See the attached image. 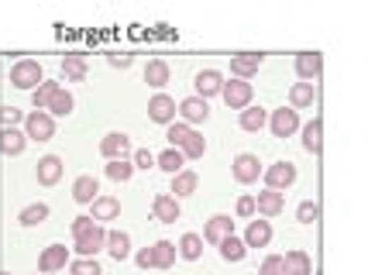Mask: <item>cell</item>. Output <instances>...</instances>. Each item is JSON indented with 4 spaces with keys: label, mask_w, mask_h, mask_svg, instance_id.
I'll return each instance as SVG.
<instances>
[{
    "label": "cell",
    "mask_w": 368,
    "mask_h": 275,
    "mask_svg": "<svg viewBox=\"0 0 368 275\" xmlns=\"http://www.w3.org/2000/svg\"><path fill=\"white\" fill-rule=\"evenodd\" d=\"M42 80H45V73H42L38 59H18L11 66V86H18V90H35Z\"/></svg>",
    "instance_id": "6da1fadb"
},
{
    "label": "cell",
    "mask_w": 368,
    "mask_h": 275,
    "mask_svg": "<svg viewBox=\"0 0 368 275\" xmlns=\"http://www.w3.org/2000/svg\"><path fill=\"white\" fill-rule=\"evenodd\" d=\"M25 135L28 141H52L55 138V117L49 110H31L25 117Z\"/></svg>",
    "instance_id": "7a4b0ae2"
},
{
    "label": "cell",
    "mask_w": 368,
    "mask_h": 275,
    "mask_svg": "<svg viewBox=\"0 0 368 275\" xmlns=\"http://www.w3.org/2000/svg\"><path fill=\"white\" fill-rule=\"evenodd\" d=\"M220 97H224V104L231 110H244L248 104H251V97H255V90H251V82L248 80H231V82H224L220 86Z\"/></svg>",
    "instance_id": "3957f363"
},
{
    "label": "cell",
    "mask_w": 368,
    "mask_h": 275,
    "mask_svg": "<svg viewBox=\"0 0 368 275\" xmlns=\"http://www.w3.org/2000/svg\"><path fill=\"white\" fill-rule=\"evenodd\" d=\"M268 128L275 138H290L299 131V110L296 107H279L268 114Z\"/></svg>",
    "instance_id": "277c9868"
},
{
    "label": "cell",
    "mask_w": 368,
    "mask_h": 275,
    "mask_svg": "<svg viewBox=\"0 0 368 275\" xmlns=\"http://www.w3.org/2000/svg\"><path fill=\"white\" fill-rule=\"evenodd\" d=\"M107 231L100 224H90L83 234H76V255L79 258H97V251H104Z\"/></svg>",
    "instance_id": "5b68a950"
},
{
    "label": "cell",
    "mask_w": 368,
    "mask_h": 275,
    "mask_svg": "<svg viewBox=\"0 0 368 275\" xmlns=\"http://www.w3.org/2000/svg\"><path fill=\"white\" fill-rule=\"evenodd\" d=\"M262 176H265V186L268 190H290L292 183H296V165L292 162H275V165H268V169H262Z\"/></svg>",
    "instance_id": "8992f818"
},
{
    "label": "cell",
    "mask_w": 368,
    "mask_h": 275,
    "mask_svg": "<svg viewBox=\"0 0 368 275\" xmlns=\"http://www.w3.org/2000/svg\"><path fill=\"white\" fill-rule=\"evenodd\" d=\"M231 172H235V179L241 186H251V183H259V176H262V162H259V155H237L235 162H231Z\"/></svg>",
    "instance_id": "52a82bcc"
},
{
    "label": "cell",
    "mask_w": 368,
    "mask_h": 275,
    "mask_svg": "<svg viewBox=\"0 0 368 275\" xmlns=\"http://www.w3.org/2000/svg\"><path fill=\"white\" fill-rule=\"evenodd\" d=\"M66 265H69V248L66 245H49L38 255V272H45V275L62 272Z\"/></svg>",
    "instance_id": "ba28073f"
},
{
    "label": "cell",
    "mask_w": 368,
    "mask_h": 275,
    "mask_svg": "<svg viewBox=\"0 0 368 275\" xmlns=\"http://www.w3.org/2000/svg\"><path fill=\"white\" fill-rule=\"evenodd\" d=\"M131 138L128 135H121V131H110V135L100 141V155H104L107 162L110 159H131Z\"/></svg>",
    "instance_id": "9c48e42d"
},
{
    "label": "cell",
    "mask_w": 368,
    "mask_h": 275,
    "mask_svg": "<svg viewBox=\"0 0 368 275\" xmlns=\"http://www.w3.org/2000/svg\"><path fill=\"white\" fill-rule=\"evenodd\" d=\"M176 114H183V124H203V121L210 117V104L193 93V97H186L183 104L176 107Z\"/></svg>",
    "instance_id": "30bf717a"
},
{
    "label": "cell",
    "mask_w": 368,
    "mask_h": 275,
    "mask_svg": "<svg viewBox=\"0 0 368 275\" xmlns=\"http://www.w3.org/2000/svg\"><path fill=\"white\" fill-rule=\"evenodd\" d=\"M152 214H155V220H162V224H176V220L183 217L179 200L169 196V192H158L155 200H152Z\"/></svg>",
    "instance_id": "8fae6325"
},
{
    "label": "cell",
    "mask_w": 368,
    "mask_h": 275,
    "mask_svg": "<svg viewBox=\"0 0 368 275\" xmlns=\"http://www.w3.org/2000/svg\"><path fill=\"white\" fill-rule=\"evenodd\" d=\"M148 117H152L155 124H172V121H176V100L165 97V93H155V97L148 100Z\"/></svg>",
    "instance_id": "7c38bea8"
},
{
    "label": "cell",
    "mask_w": 368,
    "mask_h": 275,
    "mask_svg": "<svg viewBox=\"0 0 368 275\" xmlns=\"http://www.w3.org/2000/svg\"><path fill=\"white\" fill-rule=\"evenodd\" d=\"M235 234V220L227 217V214H217V217L207 220V227H203V241H210V245H220L224 238H231Z\"/></svg>",
    "instance_id": "4fadbf2b"
},
{
    "label": "cell",
    "mask_w": 368,
    "mask_h": 275,
    "mask_svg": "<svg viewBox=\"0 0 368 275\" xmlns=\"http://www.w3.org/2000/svg\"><path fill=\"white\" fill-rule=\"evenodd\" d=\"M320 73H324V59L316 52H299L296 55V76L303 82H314L320 80Z\"/></svg>",
    "instance_id": "5bb4252c"
},
{
    "label": "cell",
    "mask_w": 368,
    "mask_h": 275,
    "mask_svg": "<svg viewBox=\"0 0 368 275\" xmlns=\"http://www.w3.org/2000/svg\"><path fill=\"white\" fill-rule=\"evenodd\" d=\"M35 176H38L42 186H55V183L62 179V159H59V155H45V159H38Z\"/></svg>",
    "instance_id": "9a60e30c"
},
{
    "label": "cell",
    "mask_w": 368,
    "mask_h": 275,
    "mask_svg": "<svg viewBox=\"0 0 368 275\" xmlns=\"http://www.w3.org/2000/svg\"><path fill=\"white\" fill-rule=\"evenodd\" d=\"M283 275H314V265H310V255L292 248L283 255Z\"/></svg>",
    "instance_id": "2e32d148"
},
{
    "label": "cell",
    "mask_w": 368,
    "mask_h": 275,
    "mask_svg": "<svg viewBox=\"0 0 368 275\" xmlns=\"http://www.w3.org/2000/svg\"><path fill=\"white\" fill-rule=\"evenodd\" d=\"M90 217L97 220H117L121 217V200L117 196H97L93 203H90Z\"/></svg>",
    "instance_id": "e0dca14e"
},
{
    "label": "cell",
    "mask_w": 368,
    "mask_h": 275,
    "mask_svg": "<svg viewBox=\"0 0 368 275\" xmlns=\"http://www.w3.org/2000/svg\"><path fill=\"white\" fill-rule=\"evenodd\" d=\"M283 207H286V200H283V192L279 190H265V192L255 196V210H259L262 217H279Z\"/></svg>",
    "instance_id": "ac0fdd59"
},
{
    "label": "cell",
    "mask_w": 368,
    "mask_h": 275,
    "mask_svg": "<svg viewBox=\"0 0 368 275\" xmlns=\"http://www.w3.org/2000/svg\"><path fill=\"white\" fill-rule=\"evenodd\" d=\"M193 86H196V97H217L220 93V86H224V76L217 73V69H203V73H196V80H193Z\"/></svg>",
    "instance_id": "d6986e66"
},
{
    "label": "cell",
    "mask_w": 368,
    "mask_h": 275,
    "mask_svg": "<svg viewBox=\"0 0 368 275\" xmlns=\"http://www.w3.org/2000/svg\"><path fill=\"white\" fill-rule=\"evenodd\" d=\"M259 66H262V55H259V52H241V55L231 59V73H235L237 80L255 76V73H259Z\"/></svg>",
    "instance_id": "ffe728a7"
},
{
    "label": "cell",
    "mask_w": 368,
    "mask_h": 275,
    "mask_svg": "<svg viewBox=\"0 0 368 275\" xmlns=\"http://www.w3.org/2000/svg\"><path fill=\"white\" fill-rule=\"evenodd\" d=\"M97 196H100V183H97L93 176H79L76 183H73V200H76V203L90 207Z\"/></svg>",
    "instance_id": "44dd1931"
},
{
    "label": "cell",
    "mask_w": 368,
    "mask_h": 275,
    "mask_svg": "<svg viewBox=\"0 0 368 275\" xmlns=\"http://www.w3.org/2000/svg\"><path fill=\"white\" fill-rule=\"evenodd\" d=\"M28 145V135L18 128H0V152L4 155H21Z\"/></svg>",
    "instance_id": "7402d4cb"
},
{
    "label": "cell",
    "mask_w": 368,
    "mask_h": 275,
    "mask_svg": "<svg viewBox=\"0 0 368 275\" xmlns=\"http://www.w3.org/2000/svg\"><path fill=\"white\" fill-rule=\"evenodd\" d=\"M272 241V224L268 220H251L248 231H244V245L248 248H265Z\"/></svg>",
    "instance_id": "603a6c76"
},
{
    "label": "cell",
    "mask_w": 368,
    "mask_h": 275,
    "mask_svg": "<svg viewBox=\"0 0 368 275\" xmlns=\"http://www.w3.org/2000/svg\"><path fill=\"white\" fill-rule=\"evenodd\" d=\"M104 248L110 251V258H117V262H124L128 255H131V238L124 234V231H107V241Z\"/></svg>",
    "instance_id": "cb8c5ba5"
},
{
    "label": "cell",
    "mask_w": 368,
    "mask_h": 275,
    "mask_svg": "<svg viewBox=\"0 0 368 275\" xmlns=\"http://www.w3.org/2000/svg\"><path fill=\"white\" fill-rule=\"evenodd\" d=\"M237 124H241V131H251V135H259L265 124H268V114H265L262 107H251V104H248V107L241 110V121H237Z\"/></svg>",
    "instance_id": "d4e9b609"
},
{
    "label": "cell",
    "mask_w": 368,
    "mask_h": 275,
    "mask_svg": "<svg viewBox=\"0 0 368 275\" xmlns=\"http://www.w3.org/2000/svg\"><path fill=\"white\" fill-rule=\"evenodd\" d=\"M176 245L172 241H155L152 245V269H172V262H176Z\"/></svg>",
    "instance_id": "484cf974"
},
{
    "label": "cell",
    "mask_w": 368,
    "mask_h": 275,
    "mask_svg": "<svg viewBox=\"0 0 368 275\" xmlns=\"http://www.w3.org/2000/svg\"><path fill=\"white\" fill-rule=\"evenodd\" d=\"M145 82H148L152 90H162V86L169 82V62H165V59H152V62L145 66Z\"/></svg>",
    "instance_id": "4316f807"
},
{
    "label": "cell",
    "mask_w": 368,
    "mask_h": 275,
    "mask_svg": "<svg viewBox=\"0 0 368 275\" xmlns=\"http://www.w3.org/2000/svg\"><path fill=\"white\" fill-rule=\"evenodd\" d=\"M314 100H316L314 82H292V90H290V104H292V107H296V110L314 107Z\"/></svg>",
    "instance_id": "83f0119b"
},
{
    "label": "cell",
    "mask_w": 368,
    "mask_h": 275,
    "mask_svg": "<svg viewBox=\"0 0 368 275\" xmlns=\"http://www.w3.org/2000/svg\"><path fill=\"white\" fill-rule=\"evenodd\" d=\"M155 165L162 169V172H169V176H176V172H183L186 169V159L179 148H165L162 155H155Z\"/></svg>",
    "instance_id": "f1b7e54d"
},
{
    "label": "cell",
    "mask_w": 368,
    "mask_h": 275,
    "mask_svg": "<svg viewBox=\"0 0 368 275\" xmlns=\"http://www.w3.org/2000/svg\"><path fill=\"white\" fill-rule=\"evenodd\" d=\"M45 220H49V203H28L25 210L18 214V224L21 227H38Z\"/></svg>",
    "instance_id": "f546056e"
},
{
    "label": "cell",
    "mask_w": 368,
    "mask_h": 275,
    "mask_svg": "<svg viewBox=\"0 0 368 275\" xmlns=\"http://www.w3.org/2000/svg\"><path fill=\"white\" fill-rule=\"evenodd\" d=\"M196 172H189V169H183V172H176L172 176V192H176V200H183V196H193L196 192Z\"/></svg>",
    "instance_id": "4dcf8cb0"
},
{
    "label": "cell",
    "mask_w": 368,
    "mask_h": 275,
    "mask_svg": "<svg viewBox=\"0 0 368 275\" xmlns=\"http://www.w3.org/2000/svg\"><path fill=\"white\" fill-rule=\"evenodd\" d=\"M176 251L183 255L186 262H196V258L203 255V238L189 231V234H183V238H179V245H176Z\"/></svg>",
    "instance_id": "1f68e13d"
},
{
    "label": "cell",
    "mask_w": 368,
    "mask_h": 275,
    "mask_svg": "<svg viewBox=\"0 0 368 275\" xmlns=\"http://www.w3.org/2000/svg\"><path fill=\"white\" fill-rule=\"evenodd\" d=\"M45 110H49L52 117H69V114H73V93L59 86V90H55V97L49 100V107H45Z\"/></svg>",
    "instance_id": "d6a6232c"
},
{
    "label": "cell",
    "mask_w": 368,
    "mask_h": 275,
    "mask_svg": "<svg viewBox=\"0 0 368 275\" xmlns=\"http://www.w3.org/2000/svg\"><path fill=\"white\" fill-rule=\"evenodd\" d=\"M86 59L83 55H66L62 59V73H66V80H73V82H83L86 80Z\"/></svg>",
    "instance_id": "836d02e7"
},
{
    "label": "cell",
    "mask_w": 368,
    "mask_h": 275,
    "mask_svg": "<svg viewBox=\"0 0 368 275\" xmlns=\"http://www.w3.org/2000/svg\"><path fill=\"white\" fill-rule=\"evenodd\" d=\"M217 248H220V258H224V262H241V258L248 255V245H244L241 238H235V234H231V238H224Z\"/></svg>",
    "instance_id": "e575fe53"
},
{
    "label": "cell",
    "mask_w": 368,
    "mask_h": 275,
    "mask_svg": "<svg viewBox=\"0 0 368 275\" xmlns=\"http://www.w3.org/2000/svg\"><path fill=\"white\" fill-rule=\"evenodd\" d=\"M104 172H107V179H114V183H128L134 176V165L131 159H110Z\"/></svg>",
    "instance_id": "d590c367"
},
{
    "label": "cell",
    "mask_w": 368,
    "mask_h": 275,
    "mask_svg": "<svg viewBox=\"0 0 368 275\" xmlns=\"http://www.w3.org/2000/svg\"><path fill=\"white\" fill-rule=\"evenodd\" d=\"M55 90H59V82L52 80H42L35 90H31V104H35V110H45L49 107V100L55 97Z\"/></svg>",
    "instance_id": "8d00e7d4"
},
{
    "label": "cell",
    "mask_w": 368,
    "mask_h": 275,
    "mask_svg": "<svg viewBox=\"0 0 368 275\" xmlns=\"http://www.w3.org/2000/svg\"><path fill=\"white\" fill-rule=\"evenodd\" d=\"M320 135H324V124H320V117H314V121L303 128V148H307L310 155H320Z\"/></svg>",
    "instance_id": "74e56055"
},
{
    "label": "cell",
    "mask_w": 368,
    "mask_h": 275,
    "mask_svg": "<svg viewBox=\"0 0 368 275\" xmlns=\"http://www.w3.org/2000/svg\"><path fill=\"white\" fill-rule=\"evenodd\" d=\"M179 152H183V159H203V152H207V138L196 135V131H189V138L179 145Z\"/></svg>",
    "instance_id": "f35d334b"
},
{
    "label": "cell",
    "mask_w": 368,
    "mask_h": 275,
    "mask_svg": "<svg viewBox=\"0 0 368 275\" xmlns=\"http://www.w3.org/2000/svg\"><path fill=\"white\" fill-rule=\"evenodd\" d=\"M69 275H104V269L97 265V258H76L69 262Z\"/></svg>",
    "instance_id": "ab89813d"
},
{
    "label": "cell",
    "mask_w": 368,
    "mask_h": 275,
    "mask_svg": "<svg viewBox=\"0 0 368 275\" xmlns=\"http://www.w3.org/2000/svg\"><path fill=\"white\" fill-rule=\"evenodd\" d=\"M189 131H193L189 124H176V121H172V124H169V131H165V141H169V148H179L186 138H189Z\"/></svg>",
    "instance_id": "60d3db41"
},
{
    "label": "cell",
    "mask_w": 368,
    "mask_h": 275,
    "mask_svg": "<svg viewBox=\"0 0 368 275\" xmlns=\"http://www.w3.org/2000/svg\"><path fill=\"white\" fill-rule=\"evenodd\" d=\"M296 220H299V224H316V220H320V207H316L314 200H303V203L296 207Z\"/></svg>",
    "instance_id": "b9f144b4"
},
{
    "label": "cell",
    "mask_w": 368,
    "mask_h": 275,
    "mask_svg": "<svg viewBox=\"0 0 368 275\" xmlns=\"http://www.w3.org/2000/svg\"><path fill=\"white\" fill-rule=\"evenodd\" d=\"M131 165H134V169H152V165H155V155H152L148 148H134V152H131Z\"/></svg>",
    "instance_id": "7bdbcfd3"
},
{
    "label": "cell",
    "mask_w": 368,
    "mask_h": 275,
    "mask_svg": "<svg viewBox=\"0 0 368 275\" xmlns=\"http://www.w3.org/2000/svg\"><path fill=\"white\" fill-rule=\"evenodd\" d=\"M235 214L241 220H248V217H255V196H237V207H235Z\"/></svg>",
    "instance_id": "ee69618b"
},
{
    "label": "cell",
    "mask_w": 368,
    "mask_h": 275,
    "mask_svg": "<svg viewBox=\"0 0 368 275\" xmlns=\"http://www.w3.org/2000/svg\"><path fill=\"white\" fill-rule=\"evenodd\" d=\"M259 275H283V255H268L262 262V269Z\"/></svg>",
    "instance_id": "f6af8a7d"
},
{
    "label": "cell",
    "mask_w": 368,
    "mask_h": 275,
    "mask_svg": "<svg viewBox=\"0 0 368 275\" xmlns=\"http://www.w3.org/2000/svg\"><path fill=\"white\" fill-rule=\"evenodd\" d=\"M0 121H4V128H14V124H18V121H25V117H21V110H18V107H4V110H0Z\"/></svg>",
    "instance_id": "bcb514c9"
},
{
    "label": "cell",
    "mask_w": 368,
    "mask_h": 275,
    "mask_svg": "<svg viewBox=\"0 0 368 275\" xmlns=\"http://www.w3.org/2000/svg\"><path fill=\"white\" fill-rule=\"evenodd\" d=\"M134 262H138V269H152V248H141L134 255Z\"/></svg>",
    "instance_id": "7dc6e473"
},
{
    "label": "cell",
    "mask_w": 368,
    "mask_h": 275,
    "mask_svg": "<svg viewBox=\"0 0 368 275\" xmlns=\"http://www.w3.org/2000/svg\"><path fill=\"white\" fill-rule=\"evenodd\" d=\"M107 62L117 66V69H128V66L134 62V55H107Z\"/></svg>",
    "instance_id": "c3c4849f"
},
{
    "label": "cell",
    "mask_w": 368,
    "mask_h": 275,
    "mask_svg": "<svg viewBox=\"0 0 368 275\" xmlns=\"http://www.w3.org/2000/svg\"><path fill=\"white\" fill-rule=\"evenodd\" d=\"M90 224H97V220L90 217V214H86V217H76V220H73V238H76V234H83Z\"/></svg>",
    "instance_id": "681fc988"
},
{
    "label": "cell",
    "mask_w": 368,
    "mask_h": 275,
    "mask_svg": "<svg viewBox=\"0 0 368 275\" xmlns=\"http://www.w3.org/2000/svg\"><path fill=\"white\" fill-rule=\"evenodd\" d=\"M42 275H45V272H42Z\"/></svg>",
    "instance_id": "f907efd6"
}]
</instances>
